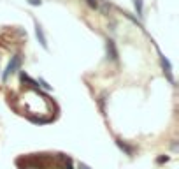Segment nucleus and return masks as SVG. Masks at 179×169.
Listing matches in <instances>:
<instances>
[{
	"label": "nucleus",
	"mask_w": 179,
	"mask_h": 169,
	"mask_svg": "<svg viewBox=\"0 0 179 169\" xmlns=\"http://www.w3.org/2000/svg\"><path fill=\"white\" fill-rule=\"evenodd\" d=\"M18 65H19V55H14V56L11 58V62H9V65H7V69H5V71H4V74H2V79L5 81V79L9 78V74L16 71V67H18Z\"/></svg>",
	"instance_id": "f257e3e1"
},
{
	"label": "nucleus",
	"mask_w": 179,
	"mask_h": 169,
	"mask_svg": "<svg viewBox=\"0 0 179 169\" xmlns=\"http://www.w3.org/2000/svg\"><path fill=\"white\" fill-rule=\"evenodd\" d=\"M35 35H37V41L40 42V46H42L44 49H47V41H46V35H44L42 26H40L39 23H35Z\"/></svg>",
	"instance_id": "f03ea898"
},
{
	"label": "nucleus",
	"mask_w": 179,
	"mask_h": 169,
	"mask_svg": "<svg viewBox=\"0 0 179 169\" xmlns=\"http://www.w3.org/2000/svg\"><path fill=\"white\" fill-rule=\"evenodd\" d=\"M107 55L111 60H118V51H116L114 41H111V39H107Z\"/></svg>",
	"instance_id": "7ed1b4c3"
},
{
	"label": "nucleus",
	"mask_w": 179,
	"mask_h": 169,
	"mask_svg": "<svg viewBox=\"0 0 179 169\" xmlns=\"http://www.w3.org/2000/svg\"><path fill=\"white\" fill-rule=\"evenodd\" d=\"M160 60H162V65H163V69H165V74L169 76V79H171V81H174V78H172V67H171V62H169L163 55H160Z\"/></svg>",
	"instance_id": "20e7f679"
},
{
	"label": "nucleus",
	"mask_w": 179,
	"mask_h": 169,
	"mask_svg": "<svg viewBox=\"0 0 179 169\" xmlns=\"http://www.w3.org/2000/svg\"><path fill=\"white\" fill-rule=\"evenodd\" d=\"M116 143H118V146H120V148H121L123 152H127V155H132V153H134V150H132L130 146H127V145H125V143H123L121 139H116Z\"/></svg>",
	"instance_id": "39448f33"
},
{
	"label": "nucleus",
	"mask_w": 179,
	"mask_h": 169,
	"mask_svg": "<svg viewBox=\"0 0 179 169\" xmlns=\"http://www.w3.org/2000/svg\"><path fill=\"white\" fill-rule=\"evenodd\" d=\"M135 9H137V16H142V0H134Z\"/></svg>",
	"instance_id": "423d86ee"
},
{
	"label": "nucleus",
	"mask_w": 179,
	"mask_h": 169,
	"mask_svg": "<svg viewBox=\"0 0 179 169\" xmlns=\"http://www.w3.org/2000/svg\"><path fill=\"white\" fill-rule=\"evenodd\" d=\"M39 83H40V85H42V86H44L46 90H51V86H49V85H47V83H46L44 79H39Z\"/></svg>",
	"instance_id": "0eeeda50"
},
{
	"label": "nucleus",
	"mask_w": 179,
	"mask_h": 169,
	"mask_svg": "<svg viewBox=\"0 0 179 169\" xmlns=\"http://www.w3.org/2000/svg\"><path fill=\"white\" fill-rule=\"evenodd\" d=\"M28 4H30V5H40L42 0H28Z\"/></svg>",
	"instance_id": "6e6552de"
},
{
	"label": "nucleus",
	"mask_w": 179,
	"mask_h": 169,
	"mask_svg": "<svg viewBox=\"0 0 179 169\" xmlns=\"http://www.w3.org/2000/svg\"><path fill=\"white\" fill-rule=\"evenodd\" d=\"M167 160H169L167 155H165V157H158V162H160V164H162V162H167Z\"/></svg>",
	"instance_id": "1a4fd4ad"
},
{
	"label": "nucleus",
	"mask_w": 179,
	"mask_h": 169,
	"mask_svg": "<svg viewBox=\"0 0 179 169\" xmlns=\"http://www.w3.org/2000/svg\"><path fill=\"white\" fill-rule=\"evenodd\" d=\"M88 4H90L91 7H97V5H98V4H97V0H88Z\"/></svg>",
	"instance_id": "9d476101"
},
{
	"label": "nucleus",
	"mask_w": 179,
	"mask_h": 169,
	"mask_svg": "<svg viewBox=\"0 0 179 169\" xmlns=\"http://www.w3.org/2000/svg\"><path fill=\"white\" fill-rule=\"evenodd\" d=\"M79 169H90L86 164H79Z\"/></svg>",
	"instance_id": "9b49d317"
},
{
	"label": "nucleus",
	"mask_w": 179,
	"mask_h": 169,
	"mask_svg": "<svg viewBox=\"0 0 179 169\" xmlns=\"http://www.w3.org/2000/svg\"><path fill=\"white\" fill-rule=\"evenodd\" d=\"M26 169H39V168H26Z\"/></svg>",
	"instance_id": "f8f14e48"
}]
</instances>
